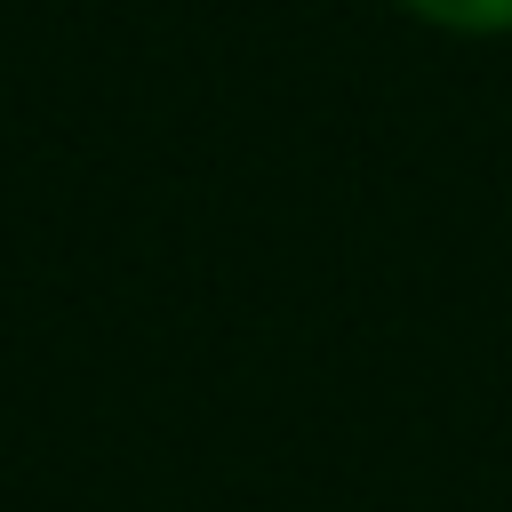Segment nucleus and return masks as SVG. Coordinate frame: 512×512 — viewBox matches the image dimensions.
I'll use <instances>...</instances> for the list:
<instances>
[{"label":"nucleus","instance_id":"f257e3e1","mask_svg":"<svg viewBox=\"0 0 512 512\" xmlns=\"http://www.w3.org/2000/svg\"><path fill=\"white\" fill-rule=\"evenodd\" d=\"M384 8L440 40H512V0H384Z\"/></svg>","mask_w":512,"mask_h":512}]
</instances>
